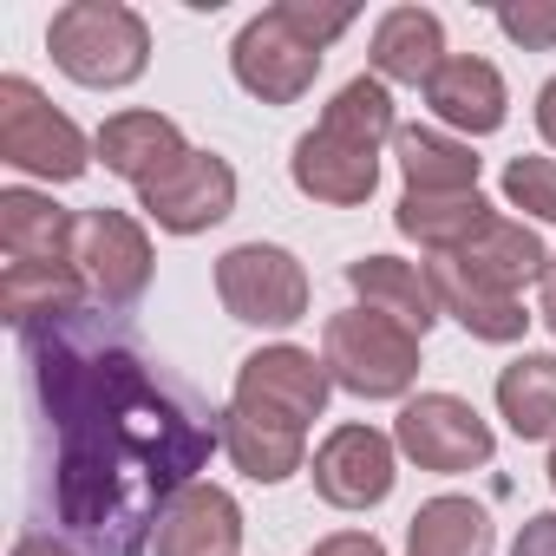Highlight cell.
I'll return each instance as SVG.
<instances>
[{
    "label": "cell",
    "mask_w": 556,
    "mask_h": 556,
    "mask_svg": "<svg viewBox=\"0 0 556 556\" xmlns=\"http://www.w3.org/2000/svg\"><path fill=\"white\" fill-rule=\"evenodd\" d=\"M27 387L53 458L40 471V530L73 556H144L164 510L223 445L210 413L112 308H73L27 328Z\"/></svg>",
    "instance_id": "1"
},
{
    "label": "cell",
    "mask_w": 556,
    "mask_h": 556,
    "mask_svg": "<svg viewBox=\"0 0 556 556\" xmlns=\"http://www.w3.org/2000/svg\"><path fill=\"white\" fill-rule=\"evenodd\" d=\"M47 47H53L60 73L79 86H131L151 60L144 21L131 8H118V0H73V8H60L47 27Z\"/></svg>",
    "instance_id": "2"
},
{
    "label": "cell",
    "mask_w": 556,
    "mask_h": 556,
    "mask_svg": "<svg viewBox=\"0 0 556 556\" xmlns=\"http://www.w3.org/2000/svg\"><path fill=\"white\" fill-rule=\"evenodd\" d=\"M321 361H328L334 387H348L361 400H400L413 387V374H419V334L400 328L393 315L348 308V315L328 321Z\"/></svg>",
    "instance_id": "3"
},
{
    "label": "cell",
    "mask_w": 556,
    "mask_h": 556,
    "mask_svg": "<svg viewBox=\"0 0 556 556\" xmlns=\"http://www.w3.org/2000/svg\"><path fill=\"white\" fill-rule=\"evenodd\" d=\"M0 157L14 170L53 177V184H73L92 164L79 125L66 112H53L34 79H0Z\"/></svg>",
    "instance_id": "4"
},
{
    "label": "cell",
    "mask_w": 556,
    "mask_h": 556,
    "mask_svg": "<svg viewBox=\"0 0 556 556\" xmlns=\"http://www.w3.org/2000/svg\"><path fill=\"white\" fill-rule=\"evenodd\" d=\"M216 295L236 321L249 328H289L308 315V275L289 249L275 242H242L216 262Z\"/></svg>",
    "instance_id": "5"
},
{
    "label": "cell",
    "mask_w": 556,
    "mask_h": 556,
    "mask_svg": "<svg viewBox=\"0 0 556 556\" xmlns=\"http://www.w3.org/2000/svg\"><path fill=\"white\" fill-rule=\"evenodd\" d=\"M328 387H334L328 361H315L302 348H262V354L242 361L229 406L249 413V419H268V426L308 432V419H321V406H328Z\"/></svg>",
    "instance_id": "6"
},
{
    "label": "cell",
    "mask_w": 556,
    "mask_h": 556,
    "mask_svg": "<svg viewBox=\"0 0 556 556\" xmlns=\"http://www.w3.org/2000/svg\"><path fill=\"white\" fill-rule=\"evenodd\" d=\"M73 262L86 275V289L99 295V308H112V315L138 308L144 289H151V242H144V229L125 210H86Z\"/></svg>",
    "instance_id": "7"
},
{
    "label": "cell",
    "mask_w": 556,
    "mask_h": 556,
    "mask_svg": "<svg viewBox=\"0 0 556 556\" xmlns=\"http://www.w3.org/2000/svg\"><path fill=\"white\" fill-rule=\"evenodd\" d=\"M236 79L262 99V105H295L308 86H315V73H321V47L315 40H302L289 21H282V8H268V14H255L242 34H236Z\"/></svg>",
    "instance_id": "8"
},
{
    "label": "cell",
    "mask_w": 556,
    "mask_h": 556,
    "mask_svg": "<svg viewBox=\"0 0 556 556\" xmlns=\"http://www.w3.org/2000/svg\"><path fill=\"white\" fill-rule=\"evenodd\" d=\"M400 452L419 458L426 471H471L491 458V426L458 400V393H419L400 406V426H393Z\"/></svg>",
    "instance_id": "9"
},
{
    "label": "cell",
    "mask_w": 556,
    "mask_h": 556,
    "mask_svg": "<svg viewBox=\"0 0 556 556\" xmlns=\"http://www.w3.org/2000/svg\"><path fill=\"white\" fill-rule=\"evenodd\" d=\"M138 203H144V216H151L157 229L197 236V229H210V223L229 216V203H236V170H229L223 157H210V151H190L177 170H164L157 184H144Z\"/></svg>",
    "instance_id": "10"
},
{
    "label": "cell",
    "mask_w": 556,
    "mask_h": 556,
    "mask_svg": "<svg viewBox=\"0 0 556 556\" xmlns=\"http://www.w3.org/2000/svg\"><path fill=\"white\" fill-rule=\"evenodd\" d=\"M315 491L334 510H374L393 491V439L374 426H341L315 452Z\"/></svg>",
    "instance_id": "11"
},
{
    "label": "cell",
    "mask_w": 556,
    "mask_h": 556,
    "mask_svg": "<svg viewBox=\"0 0 556 556\" xmlns=\"http://www.w3.org/2000/svg\"><path fill=\"white\" fill-rule=\"evenodd\" d=\"M289 170H295V190H302V197L348 210V203H367V197H374V184H380V151L348 144V138H334V131L315 125V131L295 144Z\"/></svg>",
    "instance_id": "12"
},
{
    "label": "cell",
    "mask_w": 556,
    "mask_h": 556,
    "mask_svg": "<svg viewBox=\"0 0 556 556\" xmlns=\"http://www.w3.org/2000/svg\"><path fill=\"white\" fill-rule=\"evenodd\" d=\"M99 157H105V170H118L125 184H157L164 170H177L184 157H190V144H184V131L164 118V112H118V118H105V131H99Z\"/></svg>",
    "instance_id": "13"
},
{
    "label": "cell",
    "mask_w": 556,
    "mask_h": 556,
    "mask_svg": "<svg viewBox=\"0 0 556 556\" xmlns=\"http://www.w3.org/2000/svg\"><path fill=\"white\" fill-rule=\"evenodd\" d=\"M236 543H242V510L216 484H190L157 523V556H236Z\"/></svg>",
    "instance_id": "14"
},
{
    "label": "cell",
    "mask_w": 556,
    "mask_h": 556,
    "mask_svg": "<svg viewBox=\"0 0 556 556\" xmlns=\"http://www.w3.org/2000/svg\"><path fill=\"white\" fill-rule=\"evenodd\" d=\"M348 282H354V295L374 308V315H393L400 328H413V334H426L445 308H439V289H432V275L419 268V262H400V255H361L354 268H348Z\"/></svg>",
    "instance_id": "15"
},
{
    "label": "cell",
    "mask_w": 556,
    "mask_h": 556,
    "mask_svg": "<svg viewBox=\"0 0 556 556\" xmlns=\"http://www.w3.org/2000/svg\"><path fill=\"white\" fill-rule=\"evenodd\" d=\"M465 275H478L484 289H497V295H517L530 275L543 282V268H549V255H543V242H536V229L530 223H517V216H491L458 255H452Z\"/></svg>",
    "instance_id": "16"
},
{
    "label": "cell",
    "mask_w": 556,
    "mask_h": 556,
    "mask_svg": "<svg viewBox=\"0 0 556 556\" xmlns=\"http://www.w3.org/2000/svg\"><path fill=\"white\" fill-rule=\"evenodd\" d=\"M0 249H8V262L66 268V262L79 255V223H73L53 197L8 190V197H0Z\"/></svg>",
    "instance_id": "17"
},
{
    "label": "cell",
    "mask_w": 556,
    "mask_h": 556,
    "mask_svg": "<svg viewBox=\"0 0 556 556\" xmlns=\"http://www.w3.org/2000/svg\"><path fill=\"white\" fill-rule=\"evenodd\" d=\"M426 105H432L445 125H458V131L484 138V131H497V125H504V105H510V99H504V79H497V66H491V60L452 53V60L432 73Z\"/></svg>",
    "instance_id": "18"
},
{
    "label": "cell",
    "mask_w": 556,
    "mask_h": 556,
    "mask_svg": "<svg viewBox=\"0 0 556 556\" xmlns=\"http://www.w3.org/2000/svg\"><path fill=\"white\" fill-rule=\"evenodd\" d=\"M86 308V275L66 262V268H47V262H8L0 275V315H8L21 334L27 328H47L60 315Z\"/></svg>",
    "instance_id": "19"
},
{
    "label": "cell",
    "mask_w": 556,
    "mask_h": 556,
    "mask_svg": "<svg viewBox=\"0 0 556 556\" xmlns=\"http://www.w3.org/2000/svg\"><path fill=\"white\" fill-rule=\"evenodd\" d=\"M439 66H445L439 14H426V8H393V14L374 27V73H380V79L432 86V73H439Z\"/></svg>",
    "instance_id": "20"
},
{
    "label": "cell",
    "mask_w": 556,
    "mask_h": 556,
    "mask_svg": "<svg viewBox=\"0 0 556 556\" xmlns=\"http://www.w3.org/2000/svg\"><path fill=\"white\" fill-rule=\"evenodd\" d=\"M426 275H432V289H439V308H445V315H458V321H465V334H478V341H517V334H523V321H530V315H523V302H517V295L484 289L478 275H465L452 255H439Z\"/></svg>",
    "instance_id": "21"
},
{
    "label": "cell",
    "mask_w": 556,
    "mask_h": 556,
    "mask_svg": "<svg viewBox=\"0 0 556 556\" xmlns=\"http://www.w3.org/2000/svg\"><path fill=\"white\" fill-rule=\"evenodd\" d=\"M393 151H400V170H406V190L419 197H458V190H478V157L426 125H400L393 131Z\"/></svg>",
    "instance_id": "22"
},
{
    "label": "cell",
    "mask_w": 556,
    "mask_h": 556,
    "mask_svg": "<svg viewBox=\"0 0 556 556\" xmlns=\"http://www.w3.org/2000/svg\"><path fill=\"white\" fill-rule=\"evenodd\" d=\"M419 249H439V255H458L484 223H491V203L478 190H458V197H419L406 190L400 197V216H393Z\"/></svg>",
    "instance_id": "23"
},
{
    "label": "cell",
    "mask_w": 556,
    "mask_h": 556,
    "mask_svg": "<svg viewBox=\"0 0 556 556\" xmlns=\"http://www.w3.org/2000/svg\"><path fill=\"white\" fill-rule=\"evenodd\" d=\"M497 413L517 439H556V354H517L497 374Z\"/></svg>",
    "instance_id": "24"
},
{
    "label": "cell",
    "mask_w": 556,
    "mask_h": 556,
    "mask_svg": "<svg viewBox=\"0 0 556 556\" xmlns=\"http://www.w3.org/2000/svg\"><path fill=\"white\" fill-rule=\"evenodd\" d=\"M223 445H229V458H236V471L242 478H255V484H282L289 471H302V445H308V432H289V426H268V419H249V413H223Z\"/></svg>",
    "instance_id": "25"
},
{
    "label": "cell",
    "mask_w": 556,
    "mask_h": 556,
    "mask_svg": "<svg viewBox=\"0 0 556 556\" xmlns=\"http://www.w3.org/2000/svg\"><path fill=\"white\" fill-rule=\"evenodd\" d=\"M413 556H491V517L471 497H432L413 530H406Z\"/></svg>",
    "instance_id": "26"
},
{
    "label": "cell",
    "mask_w": 556,
    "mask_h": 556,
    "mask_svg": "<svg viewBox=\"0 0 556 556\" xmlns=\"http://www.w3.org/2000/svg\"><path fill=\"white\" fill-rule=\"evenodd\" d=\"M321 131H334V138H348V144L380 151V138H393V131H400V125H393V99H387V86H380V79H348V86L334 92V105H328Z\"/></svg>",
    "instance_id": "27"
},
{
    "label": "cell",
    "mask_w": 556,
    "mask_h": 556,
    "mask_svg": "<svg viewBox=\"0 0 556 556\" xmlns=\"http://www.w3.org/2000/svg\"><path fill=\"white\" fill-rule=\"evenodd\" d=\"M504 197L543 223H556V157H517L504 170Z\"/></svg>",
    "instance_id": "28"
},
{
    "label": "cell",
    "mask_w": 556,
    "mask_h": 556,
    "mask_svg": "<svg viewBox=\"0 0 556 556\" xmlns=\"http://www.w3.org/2000/svg\"><path fill=\"white\" fill-rule=\"evenodd\" d=\"M497 27L530 47V53H549L556 47V0H523V8H497Z\"/></svg>",
    "instance_id": "29"
},
{
    "label": "cell",
    "mask_w": 556,
    "mask_h": 556,
    "mask_svg": "<svg viewBox=\"0 0 556 556\" xmlns=\"http://www.w3.org/2000/svg\"><path fill=\"white\" fill-rule=\"evenodd\" d=\"M282 21L302 34V40H315L321 53L354 27V8H315V0H282Z\"/></svg>",
    "instance_id": "30"
},
{
    "label": "cell",
    "mask_w": 556,
    "mask_h": 556,
    "mask_svg": "<svg viewBox=\"0 0 556 556\" xmlns=\"http://www.w3.org/2000/svg\"><path fill=\"white\" fill-rule=\"evenodd\" d=\"M510 556H556V510L530 517V523L517 530V549H510Z\"/></svg>",
    "instance_id": "31"
},
{
    "label": "cell",
    "mask_w": 556,
    "mask_h": 556,
    "mask_svg": "<svg viewBox=\"0 0 556 556\" xmlns=\"http://www.w3.org/2000/svg\"><path fill=\"white\" fill-rule=\"evenodd\" d=\"M308 556H387V549H380V536H367V530H341V536L315 543Z\"/></svg>",
    "instance_id": "32"
},
{
    "label": "cell",
    "mask_w": 556,
    "mask_h": 556,
    "mask_svg": "<svg viewBox=\"0 0 556 556\" xmlns=\"http://www.w3.org/2000/svg\"><path fill=\"white\" fill-rule=\"evenodd\" d=\"M14 556H73V549H66L60 536H47V530H34V536H21V543H14Z\"/></svg>",
    "instance_id": "33"
},
{
    "label": "cell",
    "mask_w": 556,
    "mask_h": 556,
    "mask_svg": "<svg viewBox=\"0 0 556 556\" xmlns=\"http://www.w3.org/2000/svg\"><path fill=\"white\" fill-rule=\"evenodd\" d=\"M536 131H543V138L556 144V79H549V86L536 92Z\"/></svg>",
    "instance_id": "34"
},
{
    "label": "cell",
    "mask_w": 556,
    "mask_h": 556,
    "mask_svg": "<svg viewBox=\"0 0 556 556\" xmlns=\"http://www.w3.org/2000/svg\"><path fill=\"white\" fill-rule=\"evenodd\" d=\"M543 321H549V334H556V255H549V268H543Z\"/></svg>",
    "instance_id": "35"
},
{
    "label": "cell",
    "mask_w": 556,
    "mask_h": 556,
    "mask_svg": "<svg viewBox=\"0 0 556 556\" xmlns=\"http://www.w3.org/2000/svg\"><path fill=\"white\" fill-rule=\"evenodd\" d=\"M549 484H556V452H549Z\"/></svg>",
    "instance_id": "36"
}]
</instances>
